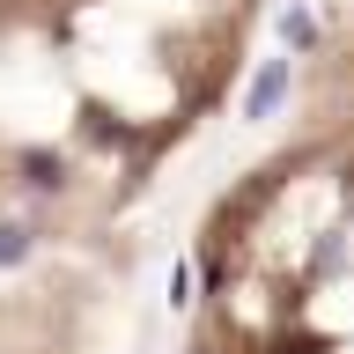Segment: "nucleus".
Segmentation results:
<instances>
[{
    "instance_id": "nucleus-1",
    "label": "nucleus",
    "mask_w": 354,
    "mask_h": 354,
    "mask_svg": "<svg viewBox=\"0 0 354 354\" xmlns=\"http://www.w3.org/2000/svg\"><path fill=\"white\" fill-rule=\"evenodd\" d=\"M281 0H0V243H126L236 104Z\"/></svg>"
},
{
    "instance_id": "nucleus-2",
    "label": "nucleus",
    "mask_w": 354,
    "mask_h": 354,
    "mask_svg": "<svg viewBox=\"0 0 354 354\" xmlns=\"http://www.w3.org/2000/svg\"><path fill=\"white\" fill-rule=\"evenodd\" d=\"M177 354H354V0L310 30L281 118L207 199Z\"/></svg>"
},
{
    "instance_id": "nucleus-3",
    "label": "nucleus",
    "mask_w": 354,
    "mask_h": 354,
    "mask_svg": "<svg viewBox=\"0 0 354 354\" xmlns=\"http://www.w3.org/2000/svg\"><path fill=\"white\" fill-rule=\"evenodd\" d=\"M118 310V243H0V354H111Z\"/></svg>"
}]
</instances>
